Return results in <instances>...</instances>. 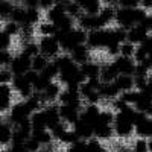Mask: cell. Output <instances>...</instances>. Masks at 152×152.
<instances>
[{
    "label": "cell",
    "mask_w": 152,
    "mask_h": 152,
    "mask_svg": "<svg viewBox=\"0 0 152 152\" xmlns=\"http://www.w3.org/2000/svg\"><path fill=\"white\" fill-rule=\"evenodd\" d=\"M21 52H24L31 58H34L35 55L41 53L40 52V44H38V41H34V40L32 41H26V43H23V46H21Z\"/></svg>",
    "instance_id": "d590c367"
},
{
    "label": "cell",
    "mask_w": 152,
    "mask_h": 152,
    "mask_svg": "<svg viewBox=\"0 0 152 152\" xmlns=\"http://www.w3.org/2000/svg\"><path fill=\"white\" fill-rule=\"evenodd\" d=\"M14 56H15V55L11 52V49H8V50H0V66H2V67H11Z\"/></svg>",
    "instance_id": "bcb514c9"
},
{
    "label": "cell",
    "mask_w": 152,
    "mask_h": 152,
    "mask_svg": "<svg viewBox=\"0 0 152 152\" xmlns=\"http://www.w3.org/2000/svg\"><path fill=\"white\" fill-rule=\"evenodd\" d=\"M148 149H149V152H152V137L148 138Z\"/></svg>",
    "instance_id": "6125c7cd"
},
{
    "label": "cell",
    "mask_w": 152,
    "mask_h": 152,
    "mask_svg": "<svg viewBox=\"0 0 152 152\" xmlns=\"http://www.w3.org/2000/svg\"><path fill=\"white\" fill-rule=\"evenodd\" d=\"M151 31L145 26V24H135L131 29H128V40L132 41L134 44H143L145 40L149 37Z\"/></svg>",
    "instance_id": "4fadbf2b"
},
{
    "label": "cell",
    "mask_w": 152,
    "mask_h": 152,
    "mask_svg": "<svg viewBox=\"0 0 152 152\" xmlns=\"http://www.w3.org/2000/svg\"><path fill=\"white\" fill-rule=\"evenodd\" d=\"M134 61L137 62V64H140V62H145L146 59H149V52H148V49L143 46V44H138L137 49H135V53H134Z\"/></svg>",
    "instance_id": "7bdbcfd3"
},
{
    "label": "cell",
    "mask_w": 152,
    "mask_h": 152,
    "mask_svg": "<svg viewBox=\"0 0 152 152\" xmlns=\"http://www.w3.org/2000/svg\"><path fill=\"white\" fill-rule=\"evenodd\" d=\"M38 44H40V52L49 59H55L62 53V47L56 37H40Z\"/></svg>",
    "instance_id": "8992f818"
},
{
    "label": "cell",
    "mask_w": 152,
    "mask_h": 152,
    "mask_svg": "<svg viewBox=\"0 0 152 152\" xmlns=\"http://www.w3.org/2000/svg\"><path fill=\"white\" fill-rule=\"evenodd\" d=\"M81 111L82 110L76 108L73 105L59 104V116H61V120L66 122L69 126H73L76 122L81 119Z\"/></svg>",
    "instance_id": "9c48e42d"
},
{
    "label": "cell",
    "mask_w": 152,
    "mask_h": 152,
    "mask_svg": "<svg viewBox=\"0 0 152 152\" xmlns=\"http://www.w3.org/2000/svg\"><path fill=\"white\" fill-rule=\"evenodd\" d=\"M140 8H143L145 11H152V0H140Z\"/></svg>",
    "instance_id": "680465c9"
},
{
    "label": "cell",
    "mask_w": 152,
    "mask_h": 152,
    "mask_svg": "<svg viewBox=\"0 0 152 152\" xmlns=\"http://www.w3.org/2000/svg\"><path fill=\"white\" fill-rule=\"evenodd\" d=\"M149 90L152 91V72L149 73Z\"/></svg>",
    "instance_id": "be15d7a7"
},
{
    "label": "cell",
    "mask_w": 152,
    "mask_h": 152,
    "mask_svg": "<svg viewBox=\"0 0 152 152\" xmlns=\"http://www.w3.org/2000/svg\"><path fill=\"white\" fill-rule=\"evenodd\" d=\"M99 93L102 96V100H105V102H111V100L117 99L120 96V90L114 82H102V85L99 88Z\"/></svg>",
    "instance_id": "ffe728a7"
},
{
    "label": "cell",
    "mask_w": 152,
    "mask_h": 152,
    "mask_svg": "<svg viewBox=\"0 0 152 152\" xmlns=\"http://www.w3.org/2000/svg\"><path fill=\"white\" fill-rule=\"evenodd\" d=\"M61 91H62V84L59 81H52L41 94H43V99L46 104H55L58 102Z\"/></svg>",
    "instance_id": "5bb4252c"
},
{
    "label": "cell",
    "mask_w": 152,
    "mask_h": 152,
    "mask_svg": "<svg viewBox=\"0 0 152 152\" xmlns=\"http://www.w3.org/2000/svg\"><path fill=\"white\" fill-rule=\"evenodd\" d=\"M117 43L113 38L111 34V28H104V29H96L88 32V38H87V46L91 50H105L110 44ZM120 44V43H119Z\"/></svg>",
    "instance_id": "3957f363"
},
{
    "label": "cell",
    "mask_w": 152,
    "mask_h": 152,
    "mask_svg": "<svg viewBox=\"0 0 152 152\" xmlns=\"http://www.w3.org/2000/svg\"><path fill=\"white\" fill-rule=\"evenodd\" d=\"M26 78H28V81L34 85V84L38 81V78H40V73L35 72V70H29V72L26 73Z\"/></svg>",
    "instance_id": "9f6ffc18"
},
{
    "label": "cell",
    "mask_w": 152,
    "mask_h": 152,
    "mask_svg": "<svg viewBox=\"0 0 152 152\" xmlns=\"http://www.w3.org/2000/svg\"><path fill=\"white\" fill-rule=\"evenodd\" d=\"M79 91H81L82 100L85 104H99V102H102V96H100L99 90L93 88L87 81L79 85Z\"/></svg>",
    "instance_id": "8fae6325"
},
{
    "label": "cell",
    "mask_w": 152,
    "mask_h": 152,
    "mask_svg": "<svg viewBox=\"0 0 152 152\" xmlns=\"http://www.w3.org/2000/svg\"><path fill=\"white\" fill-rule=\"evenodd\" d=\"M76 24H78V28H81L87 32H91L96 29H104L97 15H90V14H85V12L76 20Z\"/></svg>",
    "instance_id": "7c38bea8"
},
{
    "label": "cell",
    "mask_w": 152,
    "mask_h": 152,
    "mask_svg": "<svg viewBox=\"0 0 152 152\" xmlns=\"http://www.w3.org/2000/svg\"><path fill=\"white\" fill-rule=\"evenodd\" d=\"M14 73L9 67H2L0 69V84H11L14 79Z\"/></svg>",
    "instance_id": "681fc988"
},
{
    "label": "cell",
    "mask_w": 152,
    "mask_h": 152,
    "mask_svg": "<svg viewBox=\"0 0 152 152\" xmlns=\"http://www.w3.org/2000/svg\"><path fill=\"white\" fill-rule=\"evenodd\" d=\"M76 2L82 6L85 14H90V15H97L104 6L102 0H76Z\"/></svg>",
    "instance_id": "484cf974"
},
{
    "label": "cell",
    "mask_w": 152,
    "mask_h": 152,
    "mask_svg": "<svg viewBox=\"0 0 152 152\" xmlns=\"http://www.w3.org/2000/svg\"><path fill=\"white\" fill-rule=\"evenodd\" d=\"M32 137H34L35 140H37L38 143H40L41 146L52 145V143H53V140H55L49 128H46V129H34V131H32Z\"/></svg>",
    "instance_id": "f1b7e54d"
},
{
    "label": "cell",
    "mask_w": 152,
    "mask_h": 152,
    "mask_svg": "<svg viewBox=\"0 0 152 152\" xmlns=\"http://www.w3.org/2000/svg\"><path fill=\"white\" fill-rule=\"evenodd\" d=\"M116 11H117V6H113V5H104L102 6L100 12L97 14L102 28H107L110 23L116 21Z\"/></svg>",
    "instance_id": "603a6c76"
},
{
    "label": "cell",
    "mask_w": 152,
    "mask_h": 152,
    "mask_svg": "<svg viewBox=\"0 0 152 152\" xmlns=\"http://www.w3.org/2000/svg\"><path fill=\"white\" fill-rule=\"evenodd\" d=\"M91 52L93 50L87 44H82V46H78L76 49H73L70 52V56H72V59L76 62V64L82 66V64H85V62L91 61Z\"/></svg>",
    "instance_id": "ac0fdd59"
},
{
    "label": "cell",
    "mask_w": 152,
    "mask_h": 152,
    "mask_svg": "<svg viewBox=\"0 0 152 152\" xmlns=\"http://www.w3.org/2000/svg\"><path fill=\"white\" fill-rule=\"evenodd\" d=\"M138 96H140V91L135 90V88H134V90H129V91H123V93H120V97H122L128 105H132V107L135 105V102L138 100Z\"/></svg>",
    "instance_id": "ee69618b"
},
{
    "label": "cell",
    "mask_w": 152,
    "mask_h": 152,
    "mask_svg": "<svg viewBox=\"0 0 152 152\" xmlns=\"http://www.w3.org/2000/svg\"><path fill=\"white\" fill-rule=\"evenodd\" d=\"M79 140H81V138H79V135L76 134V131L72 128V129H67V131H66V134L61 137L59 143L66 145V146H72V145H75V143H78Z\"/></svg>",
    "instance_id": "74e56055"
},
{
    "label": "cell",
    "mask_w": 152,
    "mask_h": 152,
    "mask_svg": "<svg viewBox=\"0 0 152 152\" xmlns=\"http://www.w3.org/2000/svg\"><path fill=\"white\" fill-rule=\"evenodd\" d=\"M102 3L104 5H113V6H116L117 5V0H102Z\"/></svg>",
    "instance_id": "91938a15"
},
{
    "label": "cell",
    "mask_w": 152,
    "mask_h": 152,
    "mask_svg": "<svg viewBox=\"0 0 152 152\" xmlns=\"http://www.w3.org/2000/svg\"><path fill=\"white\" fill-rule=\"evenodd\" d=\"M56 5V0H40V9L43 12H47L49 9H52Z\"/></svg>",
    "instance_id": "11a10c76"
},
{
    "label": "cell",
    "mask_w": 152,
    "mask_h": 152,
    "mask_svg": "<svg viewBox=\"0 0 152 152\" xmlns=\"http://www.w3.org/2000/svg\"><path fill=\"white\" fill-rule=\"evenodd\" d=\"M145 114H146L148 117H151V119H152V104H151V105L148 107V110L145 111Z\"/></svg>",
    "instance_id": "94428289"
},
{
    "label": "cell",
    "mask_w": 152,
    "mask_h": 152,
    "mask_svg": "<svg viewBox=\"0 0 152 152\" xmlns=\"http://www.w3.org/2000/svg\"><path fill=\"white\" fill-rule=\"evenodd\" d=\"M12 135H14V125L3 117L0 125V142L3 148H8L12 143Z\"/></svg>",
    "instance_id": "44dd1931"
},
{
    "label": "cell",
    "mask_w": 152,
    "mask_h": 152,
    "mask_svg": "<svg viewBox=\"0 0 152 152\" xmlns=\"http://www.w3.org/2000/svg\"><path fill=\"white\" fill-rule=\"evenodd\" d=\"M31 123H32V131H34V129H46V128H47V120H46V116H44L43 108H41L40 111L32 113Z\"/></svg>",
    "instance_id": "f546056e"
},
{
    "label": "cell",
    "mask_w": 152,
    "mask_h": 152,
    "mask_svg": "<svg viewBox=\"0 0 152 152\" xmlns=\"http://www.w3.org/2000/svg\"><path fill=\"white\" fill-rule=\"evenodd\" d=\"M12 38L14 37H11L9 34H6V32H0V50H8V49H11V46H12Z\"/></svg>",
    "instance_id": "f907efd6"
},
{
    "label": "cell",
    "mask_w": 152,
    "mask_h": 152,
    "mask_svg": "<svg viewBox=\"0 0 152 152\" xmlns=\"http://www.w3.org/2000/svg\"><path fill=\"white\" fill-rule=\"evenodd\" d=\"M69 2H70V0H56V3H61V5H66Z\"/></svg>",
    "instance_id": "03108f58"
},
{
    "label": "cell",
    "mask_w": 152,
    "mask_h": 152,
    "mask_svg": "<svg viewBox=\"0 0 152 152\" xmlns=\"http://www.w3.org/2000/svg\"><path fill=\"white\" fill-rule=\"evenodd\" d=\"M67 15V9H66V5H61V3H56L52 9H49L46 12V18L52 23H58L62 17Z\"/></svg>",
    "instance_id": "83f0119b"
},
{
    "label": "cell",
    "mask_w": 152,
    "mask_h": 152,
    "mask_svg": "<svg viewBox=\"0 0 152 152\" xmlns=\"http://www.w3.org/2000/svg\"><path fill=\"white\" fill-rule=\"evenodd\" d=\"M114 84L117 85V88L120 90V93L134 90V88H135L134 75H119V76H117V79L114 81Z\"/></svg>",
    "instance_id": "d4e9b609"
},
{
    "label": "cell",
    "mask_w": 152,
    "mask_h": 152,
    "mask_svg": "<svg viewBox=\"0 0 152 152\" xmlns=\"http://www.w3.org/2000/svg\"><path fill=\"white\" fill-rule=\"evenodd\" d=\"M41 14L43 11L40 8H28V18H26V24L31 26H37L41 21Z\"/></svg>",
    "instance_id": "e575fe53"
},
{
    "label": "cell",
    "mask_w": 152,
    "mask_h": 152,
    "mask_svg": "<svg viewBox=\"0 0 152 152\" xmlns=\"http://www.w3.org/2000/svg\"><path fill=\"white\" fill-rule=\"evenodd\" d=\"M100 111H102V108L99 107V104H85L81 111V119L87 120L88 123H91L94 126L99 122Z\"/></svg>",
    "instance_id": "9a60e30c"
},
{
    "label": "cell",
    "mask_w": 152,
    "mask_h": 152,
    "mask_svg": "<svg viewBox=\"0 0 152 152\" xmlns=\"http://www.w3.org/2000/svg\"><path fill=\"white\" fill-rule=\"evenodd\" d=\"M35 31H37V34L40 35V37H55L56 32H58V28H56L55 23L49 21L46 18V20H41L40 23L37 24Z\"/></svg>",
    "instance_id": "cb8c5ba5"
},
{
    "label": "cell",
    "mask_w": 152,
    "mask_h": 152,
    "mask_svg": "<svg viewBox=\"0 0 152 152\" xmlns=\"http://www.w3.org/2000/svg\"><path fill=\"white\" fill-rule=\"evenodd\" d=\"M100 67H102V64H99V62L96 61H88L85 62V64L81 66V72L84 73V76L87 79H90V78H100Z\"/></svg>",
    "instance_id": "4316f807"
},
{
    "label": "cell",
    "mask_w": 152,
    "mask_h": 152,
    "mask_svg": "<svg viewBox=\"0 0 152 152\" xmlns=\"http://www.w3.org/2000/svg\"><path fill=\"white\" fill-rule=\"evenodd\" d=\"M41 73L46 76V78H49V79L55 81V79L58 78V76H59V67L56 66V62L52 59V61H50L49 64H47V67H46V69H44Z\"/></svg>",
    "instance_id": "60d3db41"
},
{
    "label": "cell",
    "mask_w": 152,
    "mask_h": 152,
    "mask_svg": "<svg viewBox=\"0 0 152 152\" xmlns=\"http://www.w3.org/2000/svg\"><path fill=\"white\" fill-rule=\"evenodd\" d=\"M26 18H28V8L24 5H15L9 20H14L15 23L23 26V24H26Z\"/></svg>",
    "instance_id": "4dcf8cb0"
},
{
    "label": "cell",
    "mask_w": 152,
    "mask_h": 152,
    "mask_svg": "<svg viewBox=\"0 0 152 152\" xmlns=\"http://www.w3.org/2000/svg\"><path fill=\"white\" fill-rule=\"evenodd\" d=\"M117 6L120 8H138L140 0H117Z\"/></svg>",
    "instance_id": "db71d44e"
},
{
    "label": "cell",
    "mask_w": 152,
    "mask_h": 152,
    "mask_svg": "<svg viewBox=\"0 0 152 152\" xmlns=\"http://www.w3.org/2000/svg\"><path fill=\"white\" fill-rule=\"evenodd\" d=\"M11 2H14L15 5H23V3H24V0H11Z\"/></svg>",
    "instance_id": "e7e4bbea"
},
{
    "label": "cell",
    "mask_w": 152,
    "mask_h": 152,
    "mask_svg": "<svg viewBox=\"0 0 152 152\" xmlns=\"http://www.w3.org/2000/svg\"><path fill=\"white\" fill-rule=\"evenodd\" d=\"M2 31L9 34L11 37H18L21 32V24L15 23L14 20H6V21H2Z\"/></svg>",
    "instance_id": "d6a6232c"
},
{
    "label": "cell",
    "mask_w": 152,
    "mask_h": 152,
    "mask_svg": "<svg viewBox=\"0 0 152 152\" xmlns=\"http://www.w3.org/2000/svg\"><path fill=\"white\" fill-rule=\"evenodd\" d=\"M50 61H52V59H49V58H47L46 55H43V53L35 55V56L32 58V70L41 73V72L47 67V64H49Z\"/></svg>",
    "instance_id": "1f68e13d"
},
{
    "label": "cell",
    "mask_w": 152,
    "mask_h": 152,
    "mask_svg": "<svg viewBox=\"0 0 152 152\" xmlns=\"http://www.w3.org/2000/svg\"><path fill=\"white\" fill-rule=\"evenodd\" d=\"M9 69L12 70L14 75H26L29 70H32V58L24 52H18L15 53Z\"/></svg>",
    "instance_id": "ba28073f"
},
{
    "label": "cell",
    "mask_w": 152,
    "mask_h": 152,
    "mask_svg": "<svg viewBox=\"0 0 152 152\" xmlns=\"http://www.w3.org/2000/svg\"><path fill=\"white\" fill-rule=\"evenodd\" d=\"M114 119H116V111L113 108H104L100 111V116H99V122L100 123H107V125H113Z\"/></svg>",
    "instance_id": "b9f144b4"
},
{
    "label": "cell",
    "mask_w": 152,
    "mask_h": 152,
    "mask_svg": "<svg viewBox=\"0 0 152 152\" xmlns=\"http://www.w3.org/2000/svg\"><path fill=\"white\" fill-rule=\"evenodd\" d=\"M87 146H88V152H105L107 151V148L102 145V142L96 137L90 138V140L87 142Z\"/></svg>",
    "instance_id": "f6af8a7d"
},
{
    "label": "cell",
    "mask_w": 152,
    "mask_h": 152,
    "mask_svg": "<svg viewBox=\"0 0 152 152\" xmlns=\"http://www.w3.org/2000/svg\"><path fill=\"white\" fill-rule=\"evenodd\" d=\"M137 44H134L132 41L126 40L123 43H120V56H126V58H132L135 53Z\"/></svg>",
    "instance_id": "ab89813d"
},
{
    "label": "cell",
    "mask_w": 152,
    "mask_h": 152,
    "mask_svg": "<svg viewBox=\"0 0 152 152\" xmlns=\"http://www.w3.org/2000/svg\"><path fill=\"white\" fill-rule=\"evenodd\" d=\"M37 152H46V151H44V149H43V148H41V149H40V151H37Z\"/></svg>",
    "instance_id": "003e7915"
},
{
    "label": "cell",
    "mask_w": 152,
    "mask_h": 152,
    "mask_svg": "<svg viewBox=\"0 0 152 152\" xmlns=\"http://www.w3.org/2000/svg\"><path fill=\"white\" fill-rule=\"evenodd\" d=\"M69 129V125L66 123V122H62V120H59L56 125H53L52 128H50V132H52V135H53V138L55 140H61V137L66 134V131Z\"/></svg>",
    "instance_id": "f35d334b"
},
{
    "label": "cell",
    "mask_w": 152,
    "mask_h": 152,
    "mask_svg": "<svg viewBox=\"0 0 152 152\" xmlns=\"http://www.w3.org/2000/svg\"><path fill=\"white\" fill-rule=\"evenodd\" d=\"M132 152H149L148 149V138L137 137L132 143Z\"/></svg>",
    "instance_id": "7dc6e473"
},
{
    "label": "cell",
    "mask_w": 152,
    "mask_h": 152,
    "mask_svg": "<svg viewBox=\"0 0 152 152\" xmlns=\"http://www.w3.org/2000/svg\"><path fill=\"white\" fill-rule=\"evenodd\" d=\"M113 126L117 138H129L132 134H135V123L123 113H116Z\"/></svg>",
    "instance_id": "5b68a950"
},
{
    "label": "cell",
    "mask_w": 152,
    "mask_h": 152,
    "mask_svg": "<svg viewBox=\"0 0 152 152\" xmlns=\"http://www.w3.org/2000/svg\"><path fill=\"white\" fill-rule=\"evenodd\" d=\"M12 93H14V88L11 84H0V111L2 114H6L12 104Z\"/></svg>",
    "instance_id": "30bf717a"
},
{
    "label": "cell",
    "mask_w": 152,
    "mask_h": 152,
    "mask_svg": "<svg viewBox=\"0 0 152 152\" xmlns=\"http://www.w3.org/2000/svg\"><path fill=\"white\" fill-rule=\"evenodd\" d=\"M148 17V11L143 8H120L117 6L116 11V23L117 26L125 28L126 31L131 29L135 24H142Z\"/></svg>",
    "instance_id": "6da1fadb"
},
{
    "label": "cell",
    "mask_w": 152,
    "mask_h": 152,
    "mask_svg": "<svg viewBox=\"0 0 152 152\" xmlns=\"http://www.w3.org/2000/svg\"><path fill=\"white\" fill-rule=\"evenodd\" d=\"M55 37L59 40V44H61V47H62V52L70 53L72 50L76 49L78 46L87 44L88 32L76 26V28L72 29L70 32H58Z\"/></svg>",
    "instance_id": "7a4b0ae2"
},
{
    "label": "cell",
    "mask_w": 152,
    "mask_h": 152,
    "mask_svg": "<svg viewBox=\"0 0 152 152\" xmlns=\"http://www.w3.org/2000/svg\"><path fill=\"white\" fill-rule=\"evenodd\" d=\"M66 152H88L87 142H85V140H79L78 143H75V145L69 146Z\"/></svg>",
    "instance_id": "816d5d0a"
},
{
    "label": "cell",
    "mask_w": 152,
    "mask_h": 152,
    "mask_svg": "<svg viewBox=\"0 0 152 152\" xmlns=\"http://www.w3.org/2000/svg\"><path fill=\"white\" fill-rule=\"evenodd\" d=\"M35 34H37V31H35V26H31V24H23V26H21V32H20L18 38L21 40V43L32 41Z\"/></svg>",
    "instance_id": "8d00e7d4"
},
{
    "label": "cell",
    "mask_w": 152,
    "mask_h": 152,
    "mask_svg": "<svg viewBox=\"0 0 152 152\" xmlns=\"http://www.w3.org/2000/svg\"><path fill=\"white\" fill-rule=\"evenodd\" d=\"M24 146H26V149L29 151V152H37V151H40L43 146L40 145V143H38L37 140H35V138L31 135L29 138H28V140L26 142H24Z\"/></svg>",
    "instance_id": "f5cc1de1"
},
{
    "label": "cell",
    "mask_w": 152,
    "mask_h": 152,
    "mask_svg": "<svg viewBox=\"0 0 152 152\" xmlns=\"http://www.w3.org/2000/svg\"><path fill=\"white\" fill-rule=\"evenodd\" d=\"M66 9H67V14H69L70 17L76 18V20H78V18L84 14L82 6H81L78 2H76V0H70L69 3H66Z\"/></svg>",
    "instance_id": "836d02e7"
},
{
    "label": "cell",
    "mask_w": 152,
    "mask_h": 152,
    "mask_svg": "<svg viewBox=\"0 0 152 152\" xmlns=\"http://www.w3.org/2000/svg\"><path fill=\"white\" fill-rule=\"evenodd\" d=\"M31 116H32V111L29 110V107H28V104H26L24 99L15 102L6 114H3V117L6 120H9L14 126L21 123V122H24V120H28V119H31Z\"/></svg>",
    "instance_id": "277c9868"
},
{
    "label": "cell",
    "mask_w": 152,
    "mask_h": 152,
    "mask_svg": "<svg viewBox=\"0 0 152 152\" xmlns=\"http://www.w3.org/2000/svg\"><path fill=\"white\" fill-rule=\"evenodd\" d=\"M73 129L76 131V134L79 135L81 140L88 142L90 138L94 137V126L91 123H88L87 120H84V119H79L78 122H76L73 125Z\"/></svg>",
    "instance_id": "e0dca14e"
},
{
    "label": "cell",
    "mask_w": 152,
    "mask_h": 152,
    "mask_svg": "<svg viewBox=\"0 0 152 152\" xmlns=\"http://www.w3.org/2000/svg\"><path fill=\"white\" fill-rule=\"evenodd\" d=\"M52 82V79H49V78H46V76L43 75V73H40V78H38V81L34 84V90L35 91H38V93H43L46 88H47V85Z\"/></svg>",
    "instance_id": "c3c4849f"
},
{
    "label": "cell",
    "mask_w": 152,
    "mask_h": 152,
    "mask_svg": "<svg viewBox=\"0 0 152 152\" xmlns=\"http://www.w3.org/2000/svg\"><path fill=\"white\" fill-rule=\"evenodd\" d=\"M114 64H116L120 75H134L135 73L137 62L134 61V58H126V56L119 55L114 58Z\"/></svg>",
    "instance_id": "2e32d148"
},
{
    "label": "cell",
    "mask_w": 152,
    "mask_h": 152,
    "mask_svg": "<svg viewBox=\"0 0 152 152\" xmlns=\"http://www.w3.org/2000/svg\"><path fill=\"white\" fill-rule=\"evenodd\" d=\"M23 5L26 8H40V0H24Z\"/></svg>",
    "instance_id": "6f0895ef"
},
{
    "label": "cell",
    "mask_w": 152,
    "mask_h": 152,
    "mask_svg": "<svg viewBox=\"0 0 152 152\" xmlns=\"http://www.w3.org/2000/svg\"><path fill=\"white\" fill-rule=\"evenodd\" d=\"M12 88H14V91L21 97V99H28L29 96H32L35 93L34 90V85L28 81L26 75H15L14 79L11 82Z\"/></svg>",
    "instance_id": "52a82bcc"
},
{
    "label": "cell",
    "mask_w": 152,
    "mask_h": 152,
    "mask_svg": "<svg viewBox=\"0 0 152 152\" xmlns=\"http://www.w3.org/2000/svg\"><path fill=\"white\" fill-rule=\"evenodd\" d=\"M114 135H116V132H114L113 125L100 123V122H97L94 125V137L99 138L100 142H110Z\"/></svg>",
    "instance_id": "d6986e66"
},
{
    "label": "cell",
    "mask_w": 152,
    "mask_h": 152,
    "mask_svg": "<svg viewBox=\"0 0 152 152\" xmlns=\"http://www.w3.org/2000/svg\"><path fill=\"white\" fill-rule=\"evenodd\" d=\"M119 75L120 73H119L116 64H114V61L104 62L102 67H100V79H102V82H114Z\"/></svg>",
    "instance_id": "7402d4cb"
}]
</instances>
